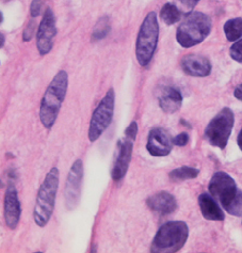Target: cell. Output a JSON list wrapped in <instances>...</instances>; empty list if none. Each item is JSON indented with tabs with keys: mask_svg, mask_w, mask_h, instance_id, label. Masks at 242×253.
<instances>
[{
	"mask_svg": "<svg viewBox=\"0 0 242 253\" xmlns=\"http://www.w3.org/2000/svg\"><path fill=\"white\" fill-rule=\"evenodd\" d=\"M114 92L110 89L106 93L104 98L100 101L98 106L94 111L90 127H89V140L91 142H95L104 134V131L109 127V125L113 118L114 111Z\"/></svg>",
	"mask_w": 242,
	"mask_h": 253,
	"instance_id": "obj_8",
	"label": "cell"
},
{
	"mask_svg": "<svg viewBox=\"0 0 242 253\" xmlns=\"http://www.w3.org/2000/svg\"><path fill=\"white\" fill-rule=\"evenodd\" d=\"M3 45H4V36L1 33V44H0V46H1V48L3 47Z\"/></svg>",
	"mask_w": 242,
	"mask_h": 253,
	"instance_id": "obj_30",
	"label": "cell"
},
{
	"mask_svg": "<svg viewBox=\"0 0 242 253\" xmlns=\"http://www.w3.org/2000/svg\"><path fill=\"white\" fill-rule=\"evenodd\" d=\"M83 178V163L81 159L74 162L70 169L65 186V205L69 210L76 208L79 202L80 192H81V183Z\"/></svg>",
	"mask_w": 242,
	"mask_h": 253,
	"instance_id": "obj_9",
	"label": "cell"
},
{
	"mask_svg": "<svg viewBox=\"0 0 242 253\" xmlns=\"http://www.w3.org/2000/svg\"><path fill=\"white\" fill-rule=\"evenodd\" d=\"M160 108L166 113H174L181 107L183 96L181 93L173 86H165L158 95Z\"/></svg>",
	"mask_w": 242,
	"mask_h": 253,
	"instance_id": "obj_17",
	"label": "cell"
},
{
	"mask_svg": "<svg viewBox=\"0 0 242 253\" xmlns=\"http://www.w3.org/2000/svg\"><path fill=\"white\" fill-rule=\"evenodd\" d=\"M230 55L235 61L242 63V39L232 45L230 49Z\"/></svg>",
	"mask_w": 242,
	"mask_h": 253,
	"instance_id": "obj_23",
	"label": "cell"
},
{
	"mask_svg": "<svg viewBox=\"0 0 242 253\" xmlns=\"http://www.w3.org/2000/svg\"><path fill=\"white\" fill-rule=\"evenodd\" d=\"M58 188L59 170L57 167H53L47 173L43 184L38 191L35 210H33V219L40 228H44L50 220L55 210Z\"/></svg>",
	"mask_w": 242,
	"mask_h": 253,
	"instance_id": "obj_3",
	"label": "cell"
},
{
	"mask_svg": "<svg viewBox=\"0 0 242 253\" xmlns=\"http://www.w3.org/2000/svg\"><path fill=\"white\" fill-rule=\"evenodd\" d=\"M22 215V206L14 185L10 184L4 195V221L11 230L16 229Z\"/></svg>",
	"mask_w": 242,
	"mask_h": 253,
	"instance_id": "obj_13",
	"label": "cell"
},
{
	"mask_svg": "<svg viewBox=\"0 0 242 253\" xmlns=\"http://www.w3.org/2000/svg\"><path fill=\"white\" fill-rule=\"evenodd\" d=\"M132 140L126 137L123 140L118 141V153L111 171V177L113 181L119 182L125 177L132 156Z\"/></svg>",
	"mask_w": 242,
	"mask_h": 253,
	"instance_id": "obj_11",
	"label": "cell"
},
{
	"mask_svg": "<svg viewBox=\"0 0 242 253\" xmlns=\"http://www.w3.org/2000/svg\"><path fill=\"white\" fill-rule=\"evenodd\" d=\"M110 30V25L108 23V19L106 17H103L100 21L97 23L95 29H94L93 32V38L96 39V40H100L105 38L107 35H108V32Z\"/></svg>",
	"mask_w": 242,
	"mask_h": 253,
	"instance_id": "obj_21",
	"label": "cell"
},
{
	"mask_svg": "<svg viewBox=\"0 0 242 253\" xmlns=\"http://www.w3.org/2000/svg\"><path fill=\"white\" fill-rule=\"evenodd\" d=\"M234 126V113L230 108H223L214 117L205 129V138L212 146L225 149Z\"/></svg>",
	"mask_w": 242,
	"mask_h": 253,
	"instance_id": "obj_7",
	"label": "cell"
},
{
	"mask_svg": "<svg viewBox=\"0 0 242 253\" xmlns=\"http://www.w3.org/2000/svg\"><path fill=\"white\" fill-rule=\"evenodd\" d=\"M35 27H36V24L35 22H30L28 24V26H27L26 29L24 30V36H23V39L24 41H30V40L32 39L33 37V32H35Z\"/></svg>",
	"mask_w": 242,
	"mask_h": 253,
	"instance_id": "obj_26",
	"label": "cell"
},
{
	"mask_svg": "<svg viewBox=\"0 0 242 253\" xmlns=\"http://www.w3.org/2000/svg\"><path fill=\"white\" fill-rule=\"evenodd\" d=\"M56 18L51 9H47L37 32V48L40 55L49 54L53 46V39L56 38Z\"/></svg>",
	"mask_w": 242,
	"mask_h": 253,
	"instance_id": "obj_10",
	"label": "cell"
},
{
	"mask_svg": "<svg viewBox=\"0 0 242 253\" xmlns=\"http://www.w3.org/2000/svg\"><path fill=\"white\" fill-rule=\"evenodd\" d=\"M210 195L223 206L228 214L242 216V190L225 172L214 173L209 183Z\"/></svg>",
	"mask_w": 242,
	"mask_h": 253,
	"instance_id": "obj_1",
	"label": "cell"
},
{
	"mask_svg": "<svg viewBox=\"0 0 242 253\" xmlns=\"http://www.w3.org/2000/svg\"><path fill=\"white\" fill-rule=\"evenodd\" d=\"M42 0H33L32 3H31V16L32 17H36L40 14V12H41V8H42Z\"/></svg>",
	"mask_w": 242,
	"mask_h": 253,
	"instance_id": "obj_27",
	"label": "cell"
},
{
	"mask_svg": "<svg viewBox=\"0 0 242 253\" xmlns=\"http://www.w3.org/2000/svg\"><path fill=\"white\" fill-rule=\"evenodd\" d=\"M224 33L230 42L237 41L242 37V18L236 17L227 21L224 25Z\"/></svg>",
	"mask_w": 242,
	"mask_h": 253,
	"instance_id": "obj_18",
	"label": "cell"
},
{
	"mask_svg": "<svg viewBox=\"0 0 242 253\" xmlns=\"http://www.w3.org/2000/svg\"><path fill=\"white\" fill-rule=\"evenodd\" d=\"M200 171L196 168L189 167V166H183L170 173V178L173 182H183L187 179L196 178L199 175Z\"/></svg>",
	"mask_w": 242,
	"mask_h": 253,
	"instance_id": "obj_20",
	"label": "cell"
},
{
	"mask_svg": "<svg viewBox=\"0 0 242 253\" xmlns=\"http://www.w3.org/2000/svg\"><path fill=\"white\" fill-rule=\"evenodd\" d=\"M237 143H238L239 149H240V150H241V152H242V129L240 130L239 135H238V138H237Z\"/></svg>",
	"mask_w": 242,
	"mask_h": 253,
	"instance_id": "obj_29",
	"label": "cell"
},
{
	"mask_svg": "<svg viewBox=\"0 0 242 253\" xmlns=\"http://www.w3.org/2000/svg\"><path fill=\"white\" fill-rule=\"evenodd\" d=\"M211 26L209 16L201 12H192L186 16L177 29V42L184 48L193 47L209 36Z\"/></svg>",
	"mask_w": 242,
	"mask_h": 253,
	"instance_id": "obj_5",
	"label": "cell"
},
{
	"mask_svg": "<svg viewBox=\"0 0 242 253\" xmlns=\"http://www.w3.org/2000/svg\"><path fill=\"white\" fill-rule=\"evenodd\" d=\"M138 134V124L136 121H132L128 127H127L126 131H125V137L130 139V140L134 141L136 140V137Z\"/></svg>",
	"mask_w": 242,
	"mask_h": 253,
	"instance_id": "obj_24",
	"label": "cell"
},
{
	"mask_svg": "<svg viewBox=\"0 0 242 253\" xmlns=\"http://www.w3.org/2000/svg\"><path fill=\"white\" fill-rule=\"evenodd\" d=\"M173 139L163 128H153L147 137L146 150L152 156H167L173 149Z\"/></svg>",
	"mask_w": 242,
	"mask_h": 253,
	"instance_id": "obj_12",
	"label": "cell"
},
{
	"mask_svg": "<svg viewBox=\"0 0 242 253\" xmlns=\"http://www.w3.org/2000/svg\"><path fill=\"white\" fill-rule=\"evenodd\" d=\"M159 25L155 12H150L141 25L136 45V56L141 66H147L153 59L157 47Z\"/></svg>",
	"mask_w": 242,
	"mask_h": 253,
	"instance_id": "obj_6",
	"label": "cell"
},
{
	"mask_svg": "<svg viewBox=\"0 0 242 253\" xmlns=\"http://www.w3.org/2000/svg\"><path fill=\"white\" fill-rule=\"evenodd\" d=\"M189 142V135L187 132H180L175 138H173V144L176 146H185Z\"/></svg>",
	"mask_w": 242,
	"mask_h": 253,
	"instance_id": "obj_25",
	"label": "cell"
},
{
	"mask_svg": "<svg viewBox=\"0 0 242 253\" xmlns=\"http://www.w3.org/2000/svg\"><path fill=\"white\" fill-rule=\"evenodd\" d=\"M149 209L161 216H166L174 212L177 209L176 199L170 192L159 191L146 200Z\"/></svg>",
	"mask_w": 242,
	"mask_h": 253,
	"instance_id": "obj_14",
	"label": "cell"
},
{
	"mask_svg": "<svg viewBox=\"0 0 242 253\" xmlns=\"http://www.w3.org/2000/svg\"><path fill=\"white\" fill-rule=\"evenodd\" d=\"M181 12L174 3H166L160 11V18L166 25H174L180 21Z\"/></svg>",
	"mask_w": 242,
	"mask_h": 253,
	"instance_id": "obj_19",
	"label": "cell"
},
{
	"mask_svg": "<svg viewBox=\"0 0 242 253\" xmlns=\"http://www.w3.org/2000/svg\"><path fill=\"white\" fill-rule=\"evenodd\" d=\"M199 206L202 215L207 220L223 221L225 215L219 206L217 200L208 194H202L199 196Z\"/></svg>",
	"mask_w": 242,
	"mask_h": 253,
	"instance_id": "obj_16",
	"label": "cell"
},
{
	"mask_svg": "<svg viewBox=\"0 0 242 253\" xmlns=\"http://www.w3.org/2000/svg\"><path fill=\"white\" fill-rule=\"evenodd\" d=\"M67 73L60 71L47 88L40 108V119L45 128L51 129L66 95Z\"/></svg>",
	"mask_w": 242,
	"mask_h": 253,
	"instance_id": "obj_2",
	"label": "cell"
},
{
	"mask_svg": "<svg viewBox=\"0 0 242 253\" xmlns=\"http://www.w3.org/2000/svg\"><path fill=\"white\" fill-rule=\"evenodd\" d=\"M199 1L200 0H174V4L177 6L181 14L188 15L192 13V10L196 8Z\"/></svg>",
	"mask_w": 242,
	"mask_h": 253,
	"instance_id": "obj_22",
	"label": "cell"
},
{
	"mask_svg": "<svg viewBox=\"0 0 242 253\" xmlns=\"http://www.w3.org/2000/svg\"><path fill=\"white\" fill-rule=\"evenodd\" d=\"M234 96L236 97L237 99H239V101L242 102V84L238 85L236 89H235L234 91Z\"/></svg>",
	"mask_w": 242,
	"mask_h": 253,
	"instance_id": "obj_28",
	"label": "cell"
},
{
	"mask_svg": "<svg viewBox=\"0 0 242 253\" xmlns=\"http://www.w3.org/2000/svg\"><path fill=\"white\" fill-rule=\"evenodd\" d=\"M189 236L188 225L183 221H170L161 225L155 235L150 251L153 253H174L179 251Z\"/></svg>",
	"mask_w": 242,
	"mask_h": 253,
	"instance_id": "obj_4",
	"label": "cell"
},
{
	"mask_svg": "<svg viewBox=\"0 0 242 253\" xmlns=\"http://www.w3.org/2000/svg\"><path fill=\"white\" fill-rule=\"evenodd\" d=\"M181 69L190 76L206 77L211 73V63L204 56L188 55L181 60Z\"/></svg>",
	"mask_w": 242,
	"mask_h": 253,
	"instance_id": "obj_15",
	"label": "cell"
}]
</instances>
